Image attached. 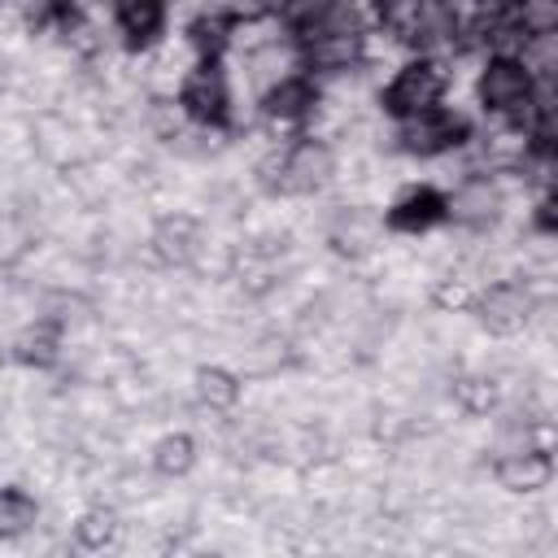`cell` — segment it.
Listing matches in <instances>:
<instances>
[{
	"instance_id": "d6986e66",
	"label": "cell",
	"mask_w": 558,
	"mask_h": 558,
	"mask_svg": "<svg viewBox=\"0 0 558 558\" xmlns=\"http://www.w3.org/2000/svg\"><path fill=\"white\" fill-rule=\"evenodd\" d=\"M9 87H13V70H9V61L0 57V100L9 96Z\"/></svg>"
},
{
	"instance_id": "5bb4252c",
	"label": "cell",
	"mask_w": 558,
	"mask_h": 558,
	"mask_svg": "<svg viewBox=\"0 0 558 558\" xmlns=\"http://www.w3.org/2000/svg\"><path fill=\"white\" fill-rule=\"evenodd\" d=\"M244 397V375H235L231 366L222 362H205L192 371V401L205 405V410H218V414H231Z\"/></svg>"
},
{
	"instance_id": "8992f818",
	"label": "cell",
	"mask_w": 558,
	"mask_h": 558,
	"mask_svg": "<svg viewBox=\"0 0 558 558\" xmlns=\"http://www.w3.org/2000/svg\"><path fill=\"white\" fill-rule=\"evenodd\" d=\"M336 148L318 135H296L279 161V196H318L336 183Z\"/></svg>"
},
{
	"instance_id": "3957f363",
	"label": "cell",
	"mask_w": 558,
	"mask_h": 558,
	"mask_svg": "<svg viewBox=\"0 0 558 558\" xmlns=\"http://www.w3.org/2000/svg\"><path fill=\"white\" fill-rule=\"evenodd\" d=\"M532 92H536V78L523 70L519 57H484V65L475 74V100L484 105L488 118L523 122Z\"/></svg>"
},
{
	"instance_id": "ba28073f",
	"label": "cell",
	"mask_w": 558,
	"mask_h": 558,
	"mask_svg": "<svg viewBox=\"0 0 558 558\" xmlns=\"http://www.w3.org/2000/svg\"><path fill=\"white\" fill-rule=\"evenodd\" d=\"M205 240V222L192 214V209H170V214H157L153 227H148V262L153 266H166V270H187L196 244Z\"/></svg>"
},
{
	"instance_id": "e0dca14e",
	"label": "cell",
	"mask_w": 558,
	"mask_h": 558,
	"mask_svg": "<svg viewBox=\"0 0 558 558\" xmlns=\"http://www.w3.org/2000/svg\"><path fill=\"white\" fill-rule=\"evenodd\" d=\"M35 523H39V501H35V493H26V488H17V484H4V488H0V545H4V541H17V536H26V532H35Z\"/></svg>"
},
{
	"instance_id": "5b68a950",
	"label": "cell",
	"mask_w": 558,
	"mask_h": 558,
	"mask_svg": "<svg viewBox=\"0 0 558 558\" xmlns=\"http://www.w3.org/2000/svg\"><path fill=\"white\" fill-rule=\"evenodd\" d=\"M506 218V187L497 174L488 170H475V174H462L449 192H445V222H458L462 231L471 235H488L497 222Z\"/></svg>"
},
{
	"instance_id": "6da1fadb",
	"label": "cell",
	"mask_w": 558,
	"mask_h": 558,
	"mask_svg": "<svg viewBox=\"0 0 558 558\" xmlns=\"http://www.w3.org/2000/svg\"><path fill=\"white\" fill-rule=\"evenodd\" d=\"M445 92H449V65L440 57H418L414 52L392 70L388 87L379 92V105L397 122V118H410V113L445 105Z\"/></svg>"
},
{
	"instance_id": "ffe728a7",
	"label": "cell",
	"mask_w": 558,
	"mask_h": 558,
	"mask_svg": "<svg viewBox=\"0 0 558 558\" xmlns=\"http://www.w3.org/2000/svg\"><path fill=\"white\" fill-rule=\"evenodd\" d=\"M9 357H13V349H9V344H4V340H0V371H4V366H9Z\"/></svg>"
},
{
	"instance_id": "277c9868",
	"label": "cell",
	"mask_w": 558,
	"mask_h": 558,
	"mask_svg": "<svg viewBox=\"0 0 558 558\" xmlns=\"http://www.w3.org/2000/svg\"><path fill=\"white\" fill-rule=\"evenodd\" d=\"M532 310H536V292H532L523 279H493V283H480V292H475V301H471L475 327H484V331L497 336V340L523 336L527 323H532Z\"/></svg>"
},
{
	"instance_id": "9a60e30c",
	"label": "cell",
	"mask_w": 558,
	"mask_h": 558,
	"mask_svg": "<svg viewBox=\"0 0 558 558\" xmlns=\"http://www.w3.org/2000/svg\"><path fill=\"white\" fill-rule=\"evenodd\" d=\"M196 462H201V445L192 432H166L148 449V471L157 480H187L196 471Z\"/></svg>"
},
{
	"instance_id": "ac0fdd59",
	"label": "cell",
	"mask_w": 558,
	"mask_h": 558,
	"mask_svg": "<svg viewBox=\"0 0 558 558\" xmlns=\"http://www.w3.org/2000/svg\"><path fill=\"white\" fill-rule=\"evenodd\" d=\"M510 17L523 26V35L558 31V0H510Z\"/></svg>"
},
{
	"instance_id": "2e32d148",
	"label": "cell",
	"mask_w": 558,
	"mask_h": 558,
	"mask_svg": "<svg viewBox=\"0 0 558 558\" xmlns=\"http://www.w3.org/2000/svg\"><path fill=\"white\" fill-rule=\"evenodd\" d=\"M122 536V523H118V510L113 506H87L78 519H74V545L87 549V554H100V549H113Z\"/></svg>"
},
{
	"instance_id": "9c48e42d",
	"label": "cell",
	"mask_w": 558,
	"mask_h": 558,
	"mask_svg": "<svg viewBox=\"0 0 558 558\" xmlns=\"http://www.w3.org/2000/svg\"><path fill=\"white\" fill-rule=\"evenodd\" d=\"M318 109V83L310 74H292L257 96V118L279 135V131H305L310 113Z\"/></svg>"
},
{
	"instance_id": "7a4b0ae2",
	"label": "cell",
	"mask_w": 558,
	"mask_h": 558,
	"mask_svg": "<svg viewBox=\"0 0 558 558\" xmlns=\"http://www.w3.org/2000/svg\"><path fill=\"white\" fill-rule=\"evenodd\" d=\"M466 140H471V122H466V113H458L449 105H436V109H423V113L392 122V144L418 161H436V157L462 148Z\"/></svg>"
},
{
	"instance_id": "4fadbf2b",
	"label": "cell",
	"mask_w": 558,
	"mask_h": 558,
	"mask_svg": "<svg viewBox=\"0 0 558 558\" xmlns=\"http://www.w3.org/2000/svg\"><path fill=\"white\" fill-rule=\"evenodd\" d=\"M493 480L497 488L514 493V497H536L554 484V458L549 449H519V453H506V458H493Z\"/></svg>"
},
{
	"instance_id": "30bf717a",
	"label": "cell",
	"mask_w": 558,
	"mask_h": 558,
	"mask_svg": "<svg viewBox=\"0 0 558 558\" xmlns=\"http://www.w3.org/2000/svg\"><path fill=\"white\" fill-rule=\"evenodd\" d=\"M323 231H327V244H331L340 257L362 262V257H371V253L379 248V240H384V218H379L375 209H366V205H336V209L327 214Z\"/></svg>"
},
{
	"instance_id": "7c38bea8",
	"label": "cell",
	"mask_w": 558,
	"mask_h": 558,
	"mask_svg": "<svg viewBox=\"0 0 558 558\" xmlns=\"http://www.w3.org/2000/svg\"><path fill=\"white\" fill-rule=\"evenodd\" d=\"M440 222H445V192H436V187H427V183L405 187V192L388 205V214H384V227L397 231V235H427V231H436Z\"/></svg>"
},
{
	"instance_id": "52a82bcc",
	"label": "cell",
	"mask_w": 558,
	"mask_h": 558,
	"mask_svg": "<svg viewBox=\"0 0 558 558\" xmlns=\"http://www.w3.org/2000/svg\"><path fill=\"white\" fill-rule=\"evenodd\" d=\"M179 105L187 109L192 122L205 126H231V83H227V65L218 61H196L183 83H179Z\"/></svg>"
},
{
	"instance_id": "8fae6325",
	"label": "cell",
	"mask_w": 558,
	"mask_h": 558,
	"mask_svg": "<svg viewBox=\"0 0 558 558\" xmlns=\"http://www.w3.org/2000/svg\"><path fill=\"white\" fill-rule=\"evenodd\" d=\"M109 17L131 52H153L170 22V0H109Z\"/></svg>"
}]
</instances>
